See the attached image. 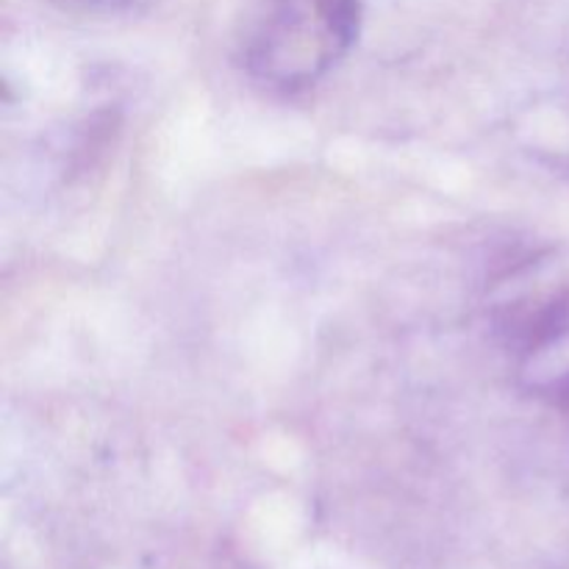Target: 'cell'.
<instances>
[{"instance_id": "1", "label": "cell", "mask_w": 569, "mask_h": 569, "mask_svg": "<svg viewBox=\"0 0 569 569\" xmlns=\"http://www.w3.org/2000/svg\"><path fill=\"white\" fill-rule=\"evenodd\" d=\"M359 26V0H244L237 61L270 92H306L350 53Z\"/></svg>"}, {"instance_id": "2", "label": "cell", "mask_w": 569, "mask_h": 569, "mask_svg": "<svg viewBox=\"0 0 569 569\" xmlns=\"http://www.w3.org/2000/svg\"><path fill=\"white\" fill-rule=\"evenodd\" d=\"M50 3H56L64 11H72V14L114 17L139 9V6L148 3V0H50Z\"/></svg>"}]
</instances>
